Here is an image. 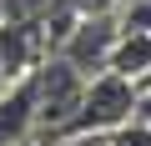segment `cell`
<instances>
[{
    "instance_id": "30bf717a",
    "label": "cell",
    "mask_w": 151,
    "mask_h": 146,
    "mask_svg": "<svg viewBox=\"0 0 151 146\" xmlns=\"http://www.w3.org/2000/svg\"><path fill=\"white\" fill-rule=\"evenodd\" d=\"M101 146H106V141H101Z\"/></svg>"
},
{
    "instance_id": "7a4b0ae2",
    "label": "cell",
    "mask_w": 151,
    "mask_h": 146,
    "mask_svg": "<svg viewBox=\"0 0 151 146\" xmlns=\"http://www.w3.org/2000/svg\"><path fill=\"white\" fill-rule=\"evenodd\" d=\"M146 91L141 81L121 76V70H101V76H91L86 86V101H81V121H76V131H91V136H111L121 121H131L141 111Z\"/></svg>"
},
{
    "instance_id": "52a82bcc",
    "label": "cell",
    "mask_w": 151,
    "mask_h": 146,
    "mask_svg": "<svg viewBox=\"0 0 151 146\" xmlns=\"http://www.w3.org/2000/svg\"><path fill=\"white\" fill-rule=\"evenodd\" d=\"M5 86H10V76H5V65H0V91H5Z\"/></svg>"
},
{
    "instance_id": "8992f818",
    "label": "cell",
    "mask_w": 151,
    "mask_h": 146,
    "mask_svg": "<svg viewBox=\"0 0 151 146\" xmlns=\"http://www.w3.org/2000/svg\"><path fill=\"white\" fill-rule=\"evenodd\" d=\"M106 136H91V131H65V136H50V141H40V146H101Z\"/></svg>"
},
{
    "instance_id": "9c48e42d",
    "label": "cell",
    "mask_w": 151,
    "mask_h": 146,
    "mask_svg": "<svg viewBox=\"0 0 151 146\" xmlns=\"http://www.w3.org/2000/svg\"><path fill=\"white\" fill-rule=\"evenodd\" d=\"M0 20H5V5H0Z\"/></svg>"
},
{
    "instance_id": "6da1fadb",
    "label": "cell",
    "mask_w": 151,
    "mask_h": 146,
    "mask_svg": "<svg viewBox=\"0 0 151 146\" xmlns=\"http://www.w3.org/2000/svg\"><path fill=\"white\" fill-rule=\"evenodd\" d=\"M86 86L91 76L76 60L65 55H45L35 65V106H40V131H35V146L50 141V136H65L81 121V101H86Z\"/></svg>"
},
{
    "instance_id": "3957f363",
    "label": "cell",
    "mask_w": 151,
    "mask_h": 146,
    "mask_svg": "<svg viewBox=\"0 0 151 146\" xmlns=\"http://www.w3.org/2000/svg\"><path fill=\"white\" fill-rule=\"evenodd\" d=\"M116 45H121V15L116 10H91V15L76 20L70 40L55 55L76 60L86 76H101V70H111V60H116Z\"/></svg>"
},
{
    "instance_id": "ba28073f",
    "label": "cell",
    "mask_w": 151,
    "mask_h": 146,
    "mask_svg": "<svg viewBox=\"0 0 151 146\" xmlns=\"http://www.w3.org/2000/svg\"><path fill=\"white\" fill-rule=\"evenodd\" d=\"M141 111H146V116H151V91H146V101H141Z\"/></svg>"
},
{
    "instance_id": "5b68a950",
    "label": "cell",
    "mask_w": 151,
    "mask_h": 146,
    "mask_svg": "<svg viewBox=\"0 0 151 146\" xmlns=\"http://www.w3.org/2000/svg\"><path fill=\"white\" fill-rule=\"evenodd\" d=\"M106 146H151V116L136 111L131 121H121V126L106 136Z\"/></svg>"
},
{
    "instance_id": "277c9868",
    "label": "cell",
    "mask_w": 151,
    "mask_h": 146,
    "mask_svg": "<svg viewBox=\"0 0 151 146\" xmlns=\"http://www.w3.org/2000/svg\"><path fill=\"white\" fill-rule=\"evenodd\" d=\"M40 106H35V70L15 76L0 91V146H35Z\"/></svg>"
}]
</instances>
